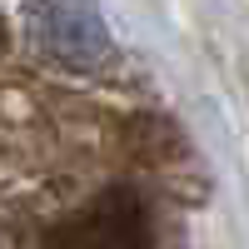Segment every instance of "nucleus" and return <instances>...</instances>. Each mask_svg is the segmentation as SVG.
<instances>
[{
	"label": "nucleus",
	"instance_id": "nucleus-1",
	"mask_svg": "<svg viewBox=\"0 0 249 249\" xmlns=\"http://www.w3.org/2000/svg\"><path fill=\"white\" fill-rule=\"evenodd\" d=\"M45 249H150V219L130 190H110L50 230Z\"/></svg>",
	"mask_w": 249,
	"mask_h": 249
},
{
	"label": "nucleus",
	"instance_id": "nucleus-2",
	"mask_svg": "<svg viewBox=\"0 0 249 249\" xmlns=\"http://www.w3.org/2000/svg\"><path fill=\"white\" fill-rule=\"evenodd\" d=\"M35 40L45 45L55 60H65V65H105L115 55L105 25H100V15L90 10V0H40L35 5Z\"/></svg>",
	"mask_w": 249,
	"mask_h": 249
}]
</instances>
